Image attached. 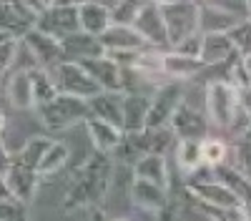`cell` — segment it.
<instances>
[{
	"instance_id": "6da1fadb",
	"label": "cell",
	"mask_w": 251,
	"mask_h": 221,
	"mask_svg": "<svg viewBox=\"0 0 251 221\" xmlns=\"http://www.w3.org/2000/svg\"><path fill=\"white\" fill-rule=\"evenodd\" d=\"M111 176H113L111 153L93 148L78 166L71 169L68 186L60 198L63 214H71L73 209H78L83 204H103V198L108 194V186H111Z\"/></svg>"
},
{
	"instance_id": "b9f144b4",
	"label": "cell",
	"mask_w": 251,
	"mask_h": 221,
	"mask_svg": "<svg viewBox=\"0 0 251 221\" xmlns=\"http://www.w3.org/2000/svg\"><path fill=\"white\" fill-rule=\"evenodd\" d=\"M0 88H3V80H0Z\"/></svg>"
},
{
	"instance_id": "3957f363",
	"label": "cell",
	"mask_w": 251,
	"mask_h": 221,
	"mask_svg": "<svg viewBox=\"0 0 251 221\" xmlns=\"http://www.w3.org/2000/svg\"><path fill=\"white\" fill-rule=\"evenodd\" d=\"M239 108V91L228 78H214L203 86V111L211 126L226 131Z\"/></svg>"
},
{
	"instance_id": "d6a6232c",
	"label": "cell",
	"mask_w": 251,
	"mask_h": 221,
	"mask_svg": "<svg viewBox=\"0 0 251 221\" xmlns=\"http://www.w3.org/2000/svg\"><path fill=\"white\" fill-rule=\"evenodd\" d=\"M15 48H18V38H5L3 43H0V78L13 71Z\"/></svg>"
},
{
	"instance_id": "ab89813d",
	"label": "cell",
	"mask_w": 251,
	"mask_h": 221,
	"mask_svg": "<svg viewBox=\"0 0 251 221\" xmlns=\"http://www.w3.org/2000/svg\"><path fill=\"white\" fill-rule=\"evenodd\" d=\"M153 3H158V5H163V3H174V0H153Z\"/></svg>"
},
{
	"instance_id": "4fadbf2b",
	"label": "cell",
	"mask_w": 251,
	"mask_h": 221,
	"mask_svg": "<svg viewBox=\"0 0 251 221\" xmlns=\"http://www.w3.org/2000/svg\"><path fill=\"white\" fill-rule=\"evenodd\" d=\"M35 15L23 0H0V30L10 38H23L35 25Z\"/></svg>"
},
{
	"instance_id": "ac0fdd59",
	"label": "cell",
	"mask_w": 251,
	"mask_h": 221,
	"mask_svg": "<svg viewBox=\"0 0 251 221\" xmlns=\"http://www.w3.org/2000/svg\"><path fill=\"white\" fill-rule=\"evenodd\" d=\"M211 171L219 181H224V184L236 194L239 204H241V211L246 214V219H251V176L244 173L241 169H236L234 164H228V161L214 166Z\"/></svg>"
},
{
	"instance_id": "52a82bcc",
	"label": "cell",
	"mask_w": 251,
	"mask_h": 221,
	"mask_svg": "<svg viewBox=\"0 0 251 221\" xmlns=\"http://www.w3.org/2000/svg\"><path fill=\"white\" fill-rule=\"evenodd\" d=\"M186 83L188 80H166V83L156 86L149 100V113H146V126L158 128V126H169V121L178 103L186 96Z\"/></svg>"
},
{
	"instance_id": "60d3db41",
	"label": "cell",
	"mask_w": 251,
	"mask_h": 221,
	"mask_svg": "<svg viewBox=\"0 0 251 221\" xmlns=\"http://www.w3.org/2000/svg\"><path fill=\"white\" fill-rule=\"evenodd\" d=\"M48 3H53V0H43V5H48Z\"/></svg>"
},
{
	"instance_id": "603a6c76",
	"label": "cell",
	"mask_w": 251,
	"mask_h": 221,
	"mask_svg": "<svg viewBox=\"0 0 251 221\" xmlns=\"http://www.w3.org/2000/svg\"><path fill=\"white\" fill-rule=\"evenodd\" d=\"M60 40V48H63V55L66 58H73V60H83V58H91V55H100L106 53L103 50V43L98 40V35L93 33H86V30H73V33H66Z\"/></svg>"
},
{
	"instance_id": "4dcf8cb0",
	"label": "cell",
	"mask_w": 251,
	"mask_h": 221,
	"mask_svg": "<svg viewBox=\"0 0 251 221\" xmlns=\"http://www.w3.org/2000/svg\"><path fill=\"white\" fill-rule=\"evenodd\" d=\"M28 214H30L28 204L18 201L15 196L0 198V221H23V219H28Z\"/></svg>"
},
{
	"instance_id": "ba28073f",
	"label": "cell",
	"mask_w": 251,
	"mask_h": 221,
	"mask_svg": "<svg viewBox=\"0 0 251 221\" xmlns=\"http://www.w3.org/2000/svg\"><path fill=\"white\" fill-rule=\"evenodd\" d=\"M35 28L53 35V38H63L66 33L78 30V5L53 0V3H48L35 15Z\"/></svg>"
},
{
	"instance_id": "30bf717a",
	"label": "cell",
	"mask_w": 251,
	"mask_h": 221,
	"mask_svg": "<svg viewBox=\"0 0 251 221\" xmlns=\"http://www.w3.org/2000/svg\"><path fill=\"white\" fill-rule=\"evenodd\" d=\"M169 128L176 133V138H203L208 136V128H211V121H208L206 111L196 108L191 100H183L178 103V108L174 111Z\"/></svg>"
},
{
	"instance_id": "7a4b0ae2",
	"label": "cell",
	"mask_w": 251,
	"mask_h": 221,
	"mask_svg": "<svg viewBox=\"0 0 251 221\" xmlns=\"http://www.w3.org/2000/svg\"><path fill=\"white\" fill-rule=\"evenodd\" d=\"M35 113H38V121L43 123V128H48L50 133L71 131L91 116L88 98H80L73 93H60V91L50 100H46L43 106H38Z\"/></svg>"
},
{
	"instance_id": "7c38bea8",
	"label": "cell",
	"mask_w": 251,
	"mask_h": 221,
	"mask_svg": "<svg viewBox=\"0 0 251 221\" xmlns=\"http://www.w3.org/2000/svg\"><path fill=\"white\" fill-rule=\"evenodd\" d=\"M141 38L149 43L151 48H171L169 46V33H166V23H163V15H161V8L158 3H146L138 15L133 18V23H131Z\"/></svg>"
},
{
	"instance_id": "d6986e66",
	"label": "cell",
	"mask_w": 251,
	"mask_h": 221,
	"mask_svg": "<svg viewBox=\"0 0 251 221\" xmlns=\"http://www.w3.org/2000/svg\"><path fill=\"white\" fill-rule=\"evenodd\" d=\"M83 128H86V136L91 141V146L96 151H103V153H111L118 141L123 136V128L111 123V121H103V118H96V116H88L86 121L80 123Z\"/></svg>"
},
{
	"instance_id": "ffe728a7",
	"label": "cell",
	"mask_w": 251,
	"mask_h": 221,
	"mask_svg": "<svg viewBox=\"0 0 251 221\" xmlns=\"http://www.w3.org/2000/svg\"><path fill=\"white\" fill-rule=\"evenodd\" d=\"M133 176L136 178H146L153 181V184H161L169 189L171 186V169H169V156L166 153H141L133 161Z\"/></svg>"
},
{
	"instance_id": "8992f818",
	"label": "cell",
	"mask_w": 251,
	"mask_h": 221,
	"mask_svg": "<svg viewBox=\"0 0 251 221\" xmlns=\"http://www.w3.org/2000/svg\"><path fill=\"white\" fill-rule=\"evenodd\" d=\"M50 75H53L60 93H73V96H80V98H91L100 91V86L86 71V66H83L80 60H73V58H63L55 66H50Z\"/></svg>"
},
{
	"instance_id": "7402d4cb",
	"label": "cell",
	"mask_w": 251,
	"mask_h": 221,
	"mask_svg": "<svg viewBox=\"0 0 251 221\" xmlns=\"http://www.w3.org/2000/svg\"><path fill=\"white\" fill-rule=\"evenodd\" d=\"M3 88L10 100V106L18 111H30L35 108L33 100V83H30V71H13L3 75Z\"/></svg>"
},
{
	"instance_id": "44dd1931",
	"label": "cell",
	"mask_w": 251,
	"mask_h": 221,
	"mask_svg": "<svg viewBox=\"0 0 251 221\" xmlns=\"http://www.w3.org/2000/svg\"><path fill=\"white\" fill-rule=\"evenodd\" d=\"M151 96L146 91H123L121 93V116H123V131H138L146 126V113H149Z\"/></svg>"
},
{
	"instance_id": "e0dca14e",
	"label": "cell",
	"mask_w": 251,
	"mask_h": 221,
	"mask_svg": "<svg viewBox=\"0 0 251 221\" xmlns=\"http://www.w3.org/2000/svg\"><path fill=\"white\" fill-rule=\"evenodd\" d=\"M23 40H25V46L30 48L33 58L38 60V66H43V68H50V66L58 63V60L66 58L63 55V48H60V40L48 35V33H43V30H38L35 25L23 35Z\"/></svg>"
},
{
	"instance_id": "d590c367",
	"label": "cell",
	"mask_w": 251,
	"mask_h": 221,
	"mask_svg": "<svg viewBox=\"0 0 251 221\" xmlns=\"http://www.w3.org/2000/svg\"><path fill=\"white\" fill-rule=\"evenodd\" d=\"M239 103H241V106H244V111L251 116V86L239 88Z\"/></svg>"
},
{
	"instance_id": "836d02e7",
	"label": "cell",
	"mask_w": 251,
	"mask_h": 221,
	"mask_svg": "<svg viewBox=\"0 0 251 221\" xmlns=\"http://www.w3.org/2000/svg\"><path fill=\"white\" fill-rule=\"evenodd\" d=\"M174 50H178V53H186V55H196L199 58V53H201V33H194V35H188V38H183V40H178L176 46H171Z\"/></svg>"
},
{
	"instance_id": "8fae6325",
	"label": "cell",
	"mask_w": 251,
	"mask_h": 221,
	"mask_svg": "<svg viewBox=\"0 0 251 221\" xmlns=\"http://www.w3.org/2000/svg\"><path fill=\"white\" fill-rule=\"evenodd\" d=\"M80 63L93 75V80L100 86V91H126V71L108 53L83 58Z\"/></svg>"
},
{
	"instance_id": "83f0119b",
	"label": "cell",
	"mask_w": 251,
	"mask_h": 221,
	"mask_svg": "<svg viewBox=\"0 0 251 221\" xmlns=\"http://www.w3.org/2000/svg\"><path fill=\"white\" fill-rule=\"evenodd\" d=\"M30 83H33V100H35V108L43 106L46 100H50L58 93V86L50 75V68H30Z\"/></svg>"
},
{
	"instance_id": "484cf974",
	"label": "cell",
	"mask_w": 251,
	"mask_h": 221,
	"mask_svg": "<svg viewBox=\"0 0 251 221\" xmlns=\"http://www.w3.org/2000/svg\"><path fill=\"white\" fill-rule=\"evenodd\" d=\"M121 93L123 91H98L96 96H91L88 98L91 116L103 118V121H111V123L121 126L123 123V116H121Z\"/></svg>"
},
{
	"instance_id": "277c9868",
	"label": "cell",
	"mask_w": 251,
	"mask_h": 221,
	"mask_svg": "<svg viewBox=\"0 0 251 221\" xmlns=\"http://www.w3.org/2000/svg\"><path fill=\"white\" fill-rule=\"evenodd\" d=\"M98 40L103 43V50H106L113 60H118L121 66H128L136 58V53L151 48L131 23H111L98 35Z\"/></svg>"
},
{
	"instance_id": "4316f807",
	"label": "cell",
	"mask_w": 251,
	"mask_h": 221,
	"mask_svg": "<svg viewBox=\"0 0 251 221\" xmlns=\"http://www.w3.org/2000/svg\"><path fill=\"white\" fill-rule=\"evenodd\" d=\"M174 158L176 166L181 169V173H191L199 166H203L201 161V138H178L174 146Z\"/></svg>"
},
{
	"instance_id": "5bb4252c",
	"label": "cell",
	"mask_w": 251,
	"mask_h": 221,
	"mask_svg": "<svg viewBox=\"0 0 251 221\" xmlns=\"http://www.w3.org/2000/svg\"><path fill=\"white\" fill-rule=\"evenodd\" d=\"M203 60L196 55H186L174 48L161 50V71L169 80H194L203 73Z\"/></svg>"
},
{
	"instance_id": "5b68a950",
	"label": "cell",
	"mask_w": 251,
	"mask_h": 221,
	"mask_svg": "<svg viewBox=\"0 0 251 221\" xmlns=\"http://www.w3.org/2000/svg\"><path fill=\"white\" fill-rule=\"evenodd\" d=\"M158 8L169 33V46H176L178 40L199 33V0H174Z\"/></svg>"
},
{
	"instance_id": "f546056e",
	"label": "cell",
	"mask_w": 251,
	"mask_h": 221,
	"mask_svg": "<svg viewBox=\"0 0 251 221\" xmlns=\"http://www.w3.org/2000/svg\"><path fill=\"white\" fill-rule=\"evenodd\" d=\"M146 3H151V0H118V3L111 8L113 23H133V18L138 15V10Z\"/></svg>"
},
{
	"instance_id": "e575fe53",
	"label": "cell",
	"mask_w": 251,
	"mask_h": 221,
	"mask_svg": "<svg viewBox=\"0 0 251 221\" xmlns=\"http://www.w3.org/2000/svg\"><path fill=\"white\" fill-rule=\"evenodd\" d=\"M10 158H13V151L5 146V141L0 138V171H8V166H10Z\"/></svg>"
},
{
	"instance_id": "1f68e13d",
	"label": "cell",
	"mask_w": 251,
	"mask_h": 221,
	"mask_svg": "<svg viewBox=\"0 0 251 221\" xmlns=\"http://www.w3.org/2000/svg\"><path fill=\"white\" fill-rule=\"evenodd\" d=\"M228 35H231L239 55H251V18L239 20V23L228 30Z\"/></svg>"
},
{
	"instance_id": "74e56055",
	"label": "cell",
	"mask_w": 251,
	"mask_h": 221,
	"mask_svg": "<svg viewBox=\"0 0 251 221\" xmlns=\"http://www.w3.org/2000/svg\"><path fill=\"white\" fill-rule=\"evenodd\" d=\"M5 126H8V116L3 113V108H0V136H3V131H5Z\"/></svg>"
},
{
	"instance_id": "8d00e7d4",
	"label": "cell",
	"mask_w": 251,
	"mask_h": 221,
	"mask_svg": "<svg viewBox=\"0 0 251 221\" xmlns=\"http://www.w3.org/2000/svg\"><path fill=\"white\" fill-rule=\"evenodd\" d=\"M23 3L28 5V8H33L35 13H40V10H43L46 5H43V0H23Z\"/></svg>"
},
{
	"instance_id": "cb8c5ba5",
	"label": "cell",
	"mask_w": 251,
	"mask_h": 221,
	"mask_svg": "<svg viewBox=\"0 0 251 221\" xmlns=\"http://www.w3.org/2000/svg\"><path fill=\"white\" fill-rule=\"evenodd\" d=\"M75 5H78V28L80 30L100 35L113 23L111 8L103 5L100 0H80V3H75Z\"/></svg>"
},
{
	"instance_id": "f35d334b",
	"label": "cell",
	"mask_w": 251,
	"mask_h": 221,
	"mask_svg": "<svg viewBox=\"0 0 251 221\" xmlns=\"http://www.w3.org/2000/svg\"><path fill=\"white\" fill-rule=\"evenodd\" d=\"M246 3V13H249V18H251V0H244Z\"/></svg>"
},
{
	"instance_id": "f1b7e54d",
	"label": "cell",
	"mask_w": 251,
	"mask_h": 221,
	"mask_svg": "<svg viewBox=\"0 0 251 221\" xmlns=\"http://www.w3.org/2000/svg\"><path fill=\"white\" fill-rule=\"evenodd\" d=\"M228 156H231V146L226 144L224 138L219 136H203L201 138V161L203 166H219V164H226Z\"/></svg>"
},
{
	"instance_id": "9c48e42d",
	"label": "cell",
	"mask_w": 251,
	"mask_h": 221,
	"mask_svg": "<svg viewBox=\"0 0 251 221\" xmlns=\"http://www.w3.org/2000/svg\"><path fill=\"white\" fill-rule=\"evenodd\" d=\"M5 181H8V189H10V196H15L18 201L23 204H33V198L38 194V186H40V176L35 171V166L25 164L18 153H13L10 158V166L5 171Z\"/></svg>"
},
{
	"instance_id": "2e32d148",
	"label": "cell",
	"mask_w": 251,
	"mask_h": 221,
	"mask_svg": "<svg viewBox=\"0 0 251 221\" xmlns=\"http://www.w3.org/2000/svg\"><path fill=\"white\" fill-rule=\"evenodd\" d=\"M241 15L216 5L214 0H199V33H228Z\"/></svg>"
},
{
	"instance_id": "d4e9b609",
	"label": "cell",
	"mask_w": 251,
	"mask_h": 221,
	"mask_svg": "<svg viewBox=\"0 0 251 221\" xmlns=\"http://www.w3.org/2000/svg\"><path fill=\"white\" fill-rule=\"evenodd\" d=\"M68 161H71V146L66 144V141L50 138V144L46 146V151H43V156H40L35 171H38L40 181H43V178H50V176H55L60 171H66Z\"/></svg>"
},
{
	"instance_id": "9a60e30c",
	"label": "cell",
	"mask_w": 251,
	"mask_h": 221,
	"mask_svg": "<svg viewBox=\"0 0 251 221\" xmlns=\"http://www.w3.org/2000/svg\"><path fill=\"white\" fill-rule=\"evenodd\" d=\"M203 66H226L241 58L228 33H201V53Z\"/></svg>"
}]
</instances>
